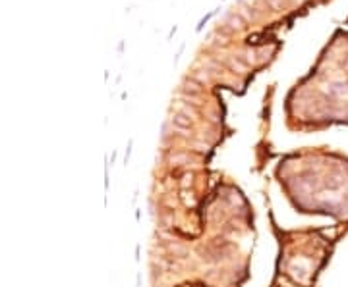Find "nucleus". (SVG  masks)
<instances>
[{
    "instance_id": "1",
    "label": "nucleus",
    "mask_w": 348,
    "mask_h": 287,
    "mask_svg": "<svg viewBox=\"0 0 348 287\" xmlns=\"http://www.w3.org/2000/svg\"><path fill=\"white\" fill-rule=\"evenodd\" d=\"M226 23H228L232 29H238V31L244 29V21H242L238 16H228V17H226Z\"/></svg>"
},
{
    "instance_id": "2",
    "label": "nucleus",
    "mask_w": 348,
    "mask_h": 287,
    "mask_svg": "<svg viewBox=\"0 0 348 287\" xmlns=\"http://www.w3.org/2000/svg\"><path fill=\"white\" fill-rule=\"evenodd\" d=\"M267 2L271 4L275 10H280V8H283V0H267Z\"/></svg>"
},
{
    "instance_id": "3",
    "label": "nucleus",
    "mask_w": 348,
    "mask_h": 287,
    "mask_svg": "<svg viewBox=\"0 0 348 287\" xmlns=\"http://www.w3.org/2000/svg\"><path fill=\"white\" fill-rule=\"evenodd\" d=\"M230 66L234 67V70H236V67H238V70H244V66H242V64H240L236 58H230Z\"/></svg>"
}]
</instances>
